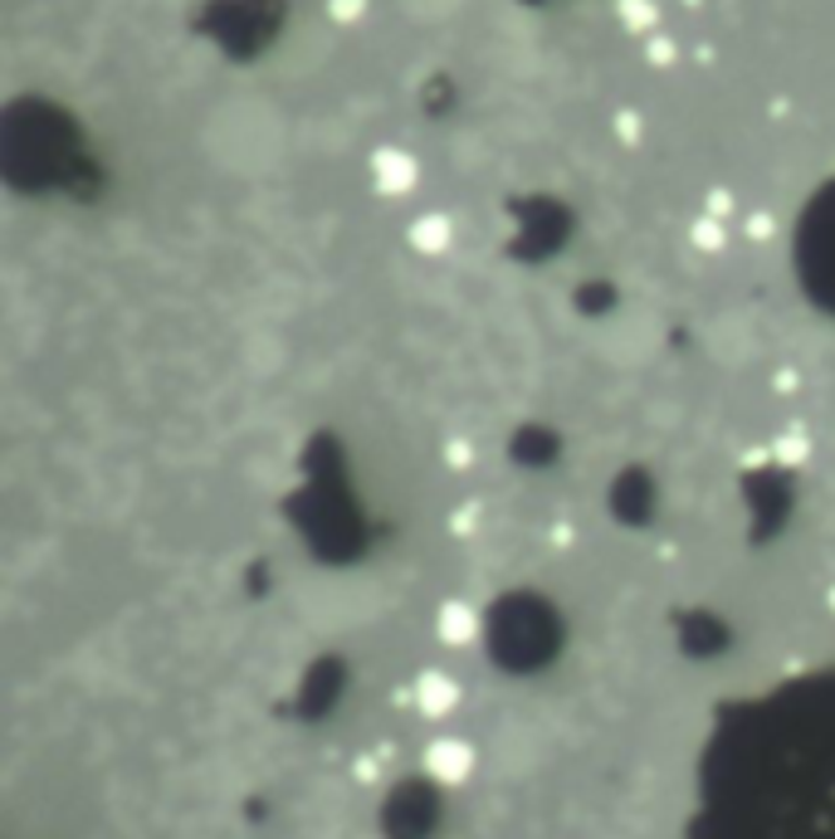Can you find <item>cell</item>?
I'll list each match as a JSON object with an SVG mask.
<instances>
[{
  "instance_id": "obj_14",
  "label": "cell",
  "mask_w": 835,
  "mask_h": 839,
  "mask_svg": "<svg viewBox=\"0 0 835 839\" xmlns=\"http://www.w3.org/2000/svg\"><path fill=\"white\" fill-rule=\"evenodd\" d=\"M367 15V0H327V20L333 25H357Z\"/></svg>"
},
{
  "instance_id": "obj_6",
  "label": "cell",
  "mask_w": 835,
  "mask_h": 839,
  "mask_svg": "<svg viewBox=\"0 0 835 839\" xmlns=\"http://www.w3.org/2000/svg\"><path fill=\"white\" fill-rule=\"evenodd\" d=\"M425 766H431V776H440V780H464L474 771V751H470V741H460V737H440L431 751H425Z\"/></svg>"
},
{
  "instance_id": "obj_11",
  "label": "cell",
  "mask_w": 835,
  "mask_h": 839,
  "mask_svg": "<svg viewBox=\"0 0 835 839\" xmlns=\"http://www.w3.org/2000/svg\"><path fill=\"white\" fill-rule=\"evenodd\" d=\"M743 234H747L753 244L776 240V215H772V210H743Z\"/></svg>"
},
{
  "instance_id": "obj_8",
  "label": "cell",
  "mask_w": 835,
  "mask_h": 839,
  "mask_svg": "<svg viewBox=\"0 0 835 839\" xmlns=\"http://www.w3.org/2000/svg\"><path fill=\"white\" fill-rule=\"evenodd\" d=\"M772 459L776 464H786V468H801L806 459H811V435H806L801 425H786L782 435L772 439Z\"/></svg>"
},
{
  "instance_id": "obj_3",
  "label": "cell",
  "mask_w": 835,
  "mask_h": 839,
  "mask_svg": "<svg viewBox=\"0 0 835 839\" xmlns=\"http://www.w3.org/2000/svg\"><path fill=\"white\" fill-rule=\"evenodd\" d=\"M406 240H411L415 254L440 259V254H450V244H454V220L445 210H421L411 224H406Z\"/></svg>"
},
{
  "instance_id": "obj_15",
  "label": "cell",
  "mask_w": 835,
  "mask_h": 839,
  "mask_svg": "<svg viewBox=\"0 0 835 839\" xmlns=\"http://www.w3.org/2000/svg\"><path fill=\"white\" fill-rule=\"evenodd\" d=\"M645 59H650V64H655V68H669V64H675V59H679L675 39H669V35H650V44H645Z\"/></svg>"
},
{
  "instance_id": "obj_17",
  "label": "cell",
  "mask_w": 835,
  "mask_h": 839,
  "mask_svg": "<svg viewBox=\"0 0 835 839\" xmlns=\"http://www.w3.org/2000/svg\"><path fill=\"white\" fill-rule=\"evenodd\" d=\"M772 386H776V390H796V371H776Z\"/></svg>"
},
{
  "instance_id": "obj_18",
  "label": "cell",
  "mask_w": 835,
  "mask_h": 839,
  "mask_svg": "<svg viewBox=\"0 0 835 839\" xmlns=\"http://www.w3.org/2000/svg\"><path fill=\"white\" fill-rule=\"evenodd\" d=\"M825 610H831V615H835V581H831V585H825Z\"/></svg>"
},
{
  "instance_id": "obj_5",
  "label": "cell",
  "mask_w": 835,
  "mask_h": 839,
  "mask_svg": "<svg viewBox=\"0 0 835 839\" xmlns=\"http://www.w3.org/2000/svg\"><path fill=\"white\" fill-rule=\"evenodd\" d=\"M479 610H474L470 601H445L440 610H435V634H440L445 644H470L479 640Z\"/></svg>"
},
{
  "instance_id": "obj_10",
  "label": "cell",
  "mask_w": 835,
  "mask_h": 839,
  "mask_svg": "<svg viewBox=\"0 0 835 839\" xmlns=\"http://www.w3.org/2000/svg\"><path fill=\"white\" fill-rule=\"evenodd\" d=\"M616 20L630 29V35H655L659 5L655 0H616Z\"/></svg>"
},
{
  "instance_id": "obj_4",
  "label": "cell",
  "mask_w": 835,
  "mask_h": 839,
  "mask_svg": "<svg viewBox=\"0 0 835 839\" xmlns=\"http://www.w3.org/2000/svg\"><path fill=\"white\" fill-rule=\"evenodd\" d=\"M708 351H714L718 361H747L753 357V327H747L743 318H718L714 327H708Z\"/></svg>"
},
{
  "instance_id": "obj_2",
  "label": "cell",
  "mask_w": 835,
  "mask_h": 839,
  "mask_svg": "<svg viewBox=\"0 0 835 839\" xmlns=\"http://www.w3.org/2000/svg\"><path fill=\"white\" fill-rule=\"evenodd\" d=\"M372 181L382 195H411L421 185V162L406 146H376L372 152Z\"/></svg>"
},
{
  "instance_id": "obj_1",
  "label": "cell",
  "mask_w": 835,
  "mask_h": 839,
  "mask_svg": "<svg viewBox=\"0 0 835 839\" xmlns=\"http://www.w3.org/2000/svg\"><path fill=\"white\" fill-rule=\"evenodd\" d=\"M698 839H835V683L786 688L728 732Z\"/></svg>"
},
{
  "instance_id": "obj_16",
  "label": "cell",
  "mask_w": 835,
  "mask_h": 839,
  "mask_svg": "<svg viewBox=\"0 0 835 839\" xmlns=\"http://www.w3.org/2000/svg\"><path fill=\"white\" fill-rule=\"evenodd\" d=\"M733 191H728V185H714V191L704 195V215H718V220H728V215H733Z\"/></svg>"
},
{
  "instance_id": "obj_9",
  "label": "cell",
  "mask_w": 835,
  "mask_h": 839,
  "mask_svg": "<svg viewBox=\"0 0 835 839\" xmlns=\"http://www.w3.org/2000/svg\"><path fill=\"white\" fill-rule=\"evenodd\" d=\"M689 244H694L698 254H723L728 249V220H718V215H698V220L689 224Z\"/></svg>"
},
{
  "instance_id": "obj_7",
  "label": "cell",
  "mask_w": 835,
  "mask_h": 839,
  "mask_svg": "<svg viewBox=\"0 0 835 839\" xmlns=\"http://www.w3.org/2000/svg\"><path fill=\"white\" fill-rule=\"evenodd\" d=\"M415 688H421V708L435 712V718L460 702V688H454V679H445V673H421V683H415Z\"/></svg>"
},
{
  "instance_id": "obj_13",
  "label": "cell",
  "mask_w": 835,
  "mask_h": 839,
  "mask_svg": "<svg viewBox=\"0 0 835 839\" xmlns=\"http://www.w3.org/2000/svg\"><path fill=\"white\" fill-rule=\"evenodd\" d=\"M611 127H616V137H620L626 146H640V137H645V117H640L635 107H620L616 122H611Z\"/></svg>"
},
{
  "instance_id": "obj_12",
  "label": "cell",
  "mask_w": 835,
  "mask_h": 839,
  "mask_svg": "<svg viewBox=\"0 0 835 839\" xmlns=\"http://www.w3.org/2000/svg\"><path fill=\"white\" fill-rule=\"evenodd\" d=\"M440 454H445V464H450V468H470L474 459H479V449H474V439H470V435H450V439H445Z\"/></svg>"
}]
</instances>
